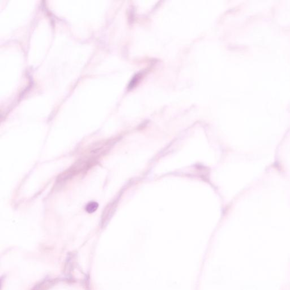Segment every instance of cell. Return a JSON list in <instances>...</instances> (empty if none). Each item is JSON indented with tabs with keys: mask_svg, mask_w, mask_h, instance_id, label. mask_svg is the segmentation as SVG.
Listing matches in <instances>:
<instances>
[{
	"mask_svg": "<svg viewBox=\"0 0 290 290\" xmlns=\"http://www.w3.org/2000/svg\"><path fill=\"white\" fill-rule=\"evenodd\" d=\"M98 203L96 202L92 201L89 202L86 206V210L89 213H93L96 212L98 207Z\"/></svg>",
	"mask_w": 290,
	"mask_h": 290,
	"instance_id": "cell-1",
	"label": "cell"
}]
</instances>
